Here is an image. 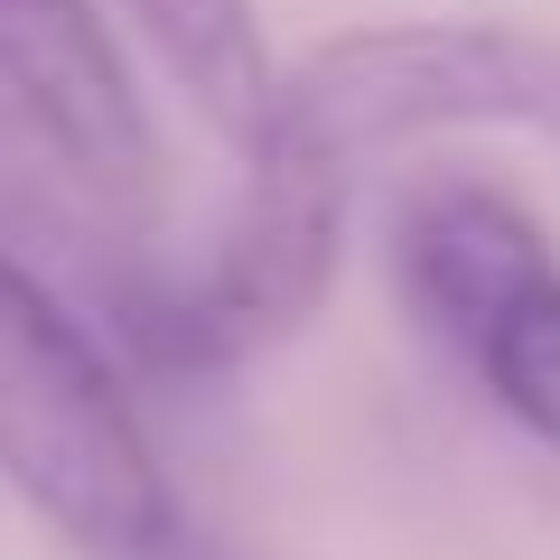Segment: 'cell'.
Masks as SVG:
<instances>
[{"label": "cell", "instance_id": "obj_1", "mask_svg": "<svg viewBox=\"0 0 560 560\" xmlns=\"http://www.w3.org/2000/svg\"><path fill=\"white\" fill-rule=\"evenodd\" d=\"M0 477L84 560H168L178 495L103 337L0 253Z\"/></svg>", "mask_w": 560, "mask_h": 560}, {"label": "cell", "instance_id": "obj_2", "mask_svg": "<svg viewBox=\"0 0 560 560\" xmlns=\"http://www.w3.org/2000/svg\"><path fill=\"white\" fill-rule=\"evenodd\" d=\"M440 131H560V38L504 20H393L318 38L271 75L253 150H300L355 178Z\"/></svg>", "mask_w": 560, "mask_h": 560}, {"label": "cell", "instance_id": "obj_3", "mask_svg": "<svg viewBox=\"0 0 560 560\" xmlns=\"http://www.w3.org/2000/svg\"><path fill=\"white\" fill-rule=\"evenodd\" d=\"M393 290L420 337L477 374L523 440L560 458V253L495 178H411L393 206Z\"/></svg>", "mask_w": 560, "mask_h": 560}, {"label": "cell", "instance_id": "obj_4", "mask_svg": "<svg viewBox=\"0 0 560 560\" xmlns=\"http://www.w3.org/2000/svg\"><path fill=\"white\" fill-rule=\"evenodd\" d=\"M253 178H243V206L224 215V234L206 243L197 271L150 280L121 300V337L150 374H234V364L290 346L337 290L346 261V168L300 160V150H243Z\"/></svg>", "mask_w": 560, "mask_h": 560}, {"label": "cell", "instance_id": "obj_5", "mask_svg": "<svg viewBox=\"0 0 560 560\" xmlns=\"http://www.w3.org/2000/svg\"><path fill=\"white\" fill-rule=\"evenodd\" d=\"M0 113L94 215L150 224L168 197L160 121L94 0H0Z\"/></svg>", "mask_w": 560, "mask_h": 560}, {"label": "cell", "instance_id": "obj_6", "mask_svg": "<svg viewBox=\"0 0 560 560\" xmlns=\"http://www.w3.org/2000/svg\"><path fill=\"white\" fill-rule=\"evenodd\" d=\"M121 20L168 66V84L206 113V131L253 150L261 113H271V75H280L271 38H261V0H121Z\"/></svg>", "mask_w": 560, "mask_h": 560}]
</instances>
